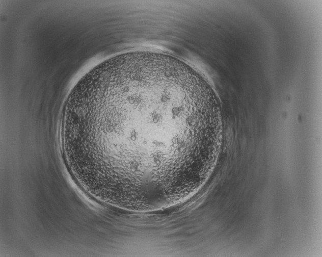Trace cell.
I'll list each match as a JSON object with an SVG mask.
<instances>
[{
  "instance_id": "obj_1",
  "label": "cell",
  "mask_w": 322,
  "mask_h": 257,
  "mask_svg": "<svg viewBox=\"0 0 322 257\" xmlns=\"http://www.w3.org/2000/svg\"><path fill=\"white\" fill-rule=\"evenodd\" d=\"M68 132L84 176L110 203L136 211L190 196L221 141L219 102L207 81L175 57L132 52L82 84Z\"/></svg>"
}]
</instances>
